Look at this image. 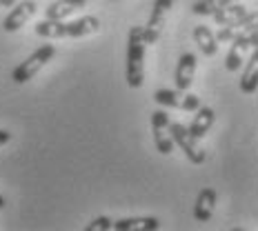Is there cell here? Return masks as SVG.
Instances as JSON below:
<instances>
[{
	"mask_svg": "<svg viewBox=\"0 0 258 231\" xmlns=\"http://www.w3.org/2000/svg\"><path fill=\"white\" fill-rule=\"evenodd\" d=\"M100 18L98 16H83L78 20H40L36 25V34L47 40H58V38H85L100 29Z\"/></svg>",
	"mask_w": 258,
	"mask_h": 231,
	"instance_id": "6da1fadb",
	"label": "cell"
},
{
	"mask_svg": "<svg viewBox=\"0 0 258 231\" xmlns=\"http://www.w3.org/2000/svg\"><path fill=\"white\" fill-rule=\"evenodd\" d=\"M145 42L143 27H132L129 29V38H127V85L132 89H141L145 83Z\"/></svg>",
	"mask_w": 258,
	"mask_h": 231,
	"instance_id": "7a4b0ae2",
	"label": "cell"
},
{
	"mask_svg": "<svg viewBox=\"0 0 258 231\" xmlns=\"http://www.w3.org/2000/svg\"><path fill=\"white\" fill-rule=\"evenodd\" d=\"M53 53H56V47H53V45H42V47H38V49L31 53V56H27L25 60L14 69V71H12V80H14L16 85L29 83V80L34 78L36 73H38L40 69L51 60Z\"/></svg>",
	"mask_w": 258,
	"mask_h": 231,
	"instance_id": "3957f363",
	"label": "cell"
},
{
	"mask_svg": "<svg viewBox=\"0 0 258 231\" xmlns=\"http://www.w3.org/2000/svg\"><path fill=\"white\" fill-rule=\"evenodd\" d=\"M169 131H171L174 142L180 147V151L187 156V160H189L191 165H203V163H205L207 153L198 147V138H194L189 133V129H187L185 125H180V122H171Z\"/></svg>",
	"mask_w": 258,
	"mask_h": 231,
	"instance_id": "277c9868",
	"label": "cell"
},
{
	"mask_svg": "<svg viewBox=\"0 0 258 231\" xmlns=\"http://www.w3.org/2000/svg\"><path fill=\"white\" fill-rule=\"evenodd\" d=\"M154 100L163 107H171V109H180V111H196L201 109V98L194 94L180 89H158L154 91Z\"/></svg>",
	"mask_w": 258,
	"mask_h": 231,
	"instance_id": "5b68a950",
	"label": "cell"
},
{
	"mask_svg": "<svg viewBox=\"0 0 258 231\" xmlns=\"http://www.w3.org/2000/svg\"><path fill=\"white\" fill-rule=\"evenodd\" d=\"M171 7H174V0H154L149 20H147V25L143 27L145 42H147V45H156V40L160 38L163 27H165V20H167V14H169Z\"/></svg>",
	"mask_w": 258,
	"mask_h": 231,
	"instance_id": "8992f818",
	"label": "cell"
},
{
	"mask_svg": "<svg viewBox=\"0 0 258 231\" xmlns=\"http://www.w3.org/2000/svg\"><path fill=\"white\" fill-rule=\"evenodd\" d=\"M169 114L163 109L154 111L152 114V133H154V142H156V151H160L163 156H169L174 151V138H171V131H169Z\"/></svg>",
	"mask_w": 258,
	"mask_h": 231,
	"instance_id": "52a82bcc",
	"label": "cell"
},
{
	"mask_svg": "<svg viewBox=\"0 0 258 231\" xmlns=\"http://www.w3.org/2000/svg\"><path fill=\"white\" fill-rule=\"evenodd\" d=\"M254 29H258V12H247L243 18L234 20V23H229V25H223V29L218 31L216 38H218V42H232Z\"/></svg>",
	"mask_w": 258,
	"mask_h": 231,
	"instance_id": "ba28073f",
	"label": "cell"
},
{
	"mask_svg": "<svg viewBox=\"0 0 258 231\" xmlns=\"http://www.w3.org/2000/svg\"><path fill=\"white\" fill-rule=\"evenodd\" d=\"M34 14H36V3L34 0H23V3L14 5L12 12L7 14V18L3 20V29L7 31V34H14V31H18L20 27H25L27 20H29Z\"/></svg>",
	"mask_w": 258,
	"mask_h": 231,
	"instance_id": "9c48e42d",
	"label": "cell"
},
{
	"mask_svg": "<svg viewBox=\"0 0 258 231\" xmlns=\"http://www.w3.org/2000/svg\"><path fill=\"white\" fill-rule=\"evenodd\" d=\"M194 73H196V56H194L191 51H187L178 58V64H176V71H174L176 89L189 91L191 83H194Z\"/></svg>",
	"mask_w": 258,
	"mask_h": 231,
	"instance_id": "30bf717a",
	"label": "cell"
},
{
	"mask_svg": "<svg viewBox=\"0 0 258 231\" xmlns=\"http://www.w3.org/2000/svg\"><path fill=\"white\" fill-rule=\"evenodd\" d=\"M218 200V193L212 187H205L201 189L196 198V205H194V220L196 222H209V218L214 216V207H216Z\"/></svg>",
	"mask_w": 258,
	"mask_h": 231,
	"instance_id": "8fae6325",
	"label": "cell"
},
{
	"mask_svg": "<svg viewBox=\"0 0 258 231\" xmlns=\"http://www.w3.org/2000/svg\"><path fill=\"white\" fill-rule=\"evenodd\" d=\"M249 51H254V49H251V45L247 42V36H240V38L232 40V47H229L227 58H225V67H227V71H238V69L243 67L245 56Z\"/></svg>",
	"mask_w": 258,
	"mask_h": 231,
	"instance_id": "7c38bea8",
	"label": "cell"
},
{
	"mask_svg": "<svg viewBox=\"0 0 258 231\" xmlns=\"http://www.w3.org/2000/svg\"><path fill=\"white\" fill-rule=\"evenodd\" d=\"M116 231H154L160 229V220L154 216H134V218H120L114 220Z\"/></svg>",
	"mask_w": 258,
	"mask_h": 231,
	"instance_id": "4fadbf2b",
	"label": "cell"
},
{
	"mask_svg": "<svg viewBox=\"0 0 258 231\" xmlns=\"http://www.w3.org/2000/svg\"><path fill=\"white\" fill-rule=\"evenodd\" d=\"M191 36H194V42L198 45V49L205 53L207 58H212V56H216V53H218V38H216V34H214L207 25L194 27Z\"/></svg>",
	"mask_w": 258,
	"mask_h": 231,
	"instance_id": "5bb4252c",
	"label": "cell"
},
{
	"mask_svg": "<svg viewBox=\"0 0 258 231\" xmlns=\"http://www.w3.org/2000/svg\"><path fill=\"white\" fill-rule=\"evenodd\" d=\"M87 0H58V3L49 5L45 9V18L47 20H64L67 16L76 14L78 9H85Z\"/></svg>",
	"mask_w": 258,
	"mask_h": 231,
	"instance_id": "9a60e30c",
	"label": "cell"
},
{
	"mask_svg": "<svg viewBox=\"0 0 258 231\" xmlns=\"http://www.w3.org/2000/svg\"><path fill=\"white\" fill-rule=\"evenodd\" d=\"M214 120H216V114H214L212 107H201V109H196V116L191 118V125L187 129H189V133L194 138H198V140H201L209 129H212Z\"/></svg>",
	"mask_w": 258,
	"mask_h": 231,
	"instance_id": "2e32d148",
	"label": "cell"
},
{
	"mask_svg": "<svg viewBox=\"0 0 258 231\" xmlns=\"http://www.w3.org/2000/svg\"><path fill=\"white\" fill-rule=\"evenodd\" d=\"M240 91L247 96L258 91V49L251 51L249 60L245 64V71H243V76H240Z\"/></svg>",
	"mask_w": 258,
	"mask_h": 231,
	"instance_id": "e0dca14e",
	"label": "cell"
},
{
	"mask_svg": "<svg viewBox=\"0 0 258 231\" xmlns=\"http://www.w3.org/2000/svg\"><path fill=\"white\" fill-rule=\"evenodd\" d=\"M245 14H247V7H243V5H238V3H232L214 14V23L223 27V25H229V23H234V20L243 18Z\"/></svg>",
	"mask_w": 258,
	"mask_h": 231,
	"instance_id": "ac0fdd59",
	"label": "cell"
},
{
	"mask_svg": "<svg viewBox=\"0 0 258 231\" xmlns=\"http://www.w3.org/2000/svg\"><path fill=\"white\" fill-rule=\"evenodd\" d=\"M232 3H238V0H198V3H194L191 12L196 16H214L218 9L227 7Z\"/></svg>",
	"mask_w": 258,
	"mask_h": 231,
	"instance_id": "d6986e66",
	"label": "cell"
},
{
	"mask_svg": "<svg viewBox=\"0 0 258 231\" xmlns=\"http://www.w3.org/2000/svg\"><path fill=\"white\" fill-rule=\"evenodd\" d=\"M87 231H107V229H114V220L111 218H107V216H98V218H94L91 222L85 227Z\"/></svg>",
	"mask_w": 258,
	"mask_h": 231,
	"instance_id": "ffe728a7",
	"label": "cell"
},
{
	"mask_svg": "<svg viewBox=\"0 0 258 231\" xmlns=\"http://www.w3.org/2000/svg\"><path fill=\"white\" fill-rule=\"evenodd\" d=\"M14 138V133H9L7 129H0V144H7Z\"/></svg>",
	"mask_w": 258,
	"mask_h": 231,
	"instance_id": "44dd1931",
	"label": "cell"
},
{
	"mask_svg": "<svg viewBox=\"0 0 258 231\" xmlns=\"http://www.w3.org/2000/svg\"><path fill=\"white\" fill-rule=\"evenodd\" d=\"M0 3H3V7L12 9V7H14V3H16V0H0Z\"/></svg>",
	"mask_w": 258,
	"mask_h": 231,
	"instance_id": "7402d4cb",
	"label": "cell"
},
{
	"mask_svg": "<svg viewBox=\"0 0 258 231\" xmlns=\"http://www.w3.org/2000/svg\"><path fill=\"white\" fill-rule=\"evenodd\" d=\"M0 209H5V198L0 196Z\"/></svg>",
	"mask_w": 258,
	"mask_h": 231,
	"instance_id": "603a6c76",
	"label": "cell"
},
{
	"mask_svg": "<svg viewBox=\"0 0 258 231\" xmlns=\"http://www.w3.org/2000/svg\"><path fill=\"white\" fill-rule=\"evenodd\" d=\"M0 7H3V3H0Z\"/></svg>",
	"mask_w": 258,
	"mask_h": 231,
	"instance_id": "cb8c5ba5",
	"label": "cell"
}]
</instances>
